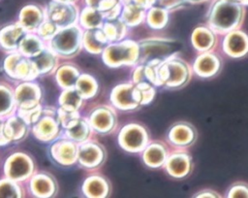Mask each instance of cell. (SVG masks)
<instances>
[{
  "label": "cell",
  "instance_id": "1",
  "mask_svg": "<svg viewBox=\"0 0 248 198\" xmlns=\"http://www.w3.org/2000/svg\"><path fill=\"white\" fill-rule=\"evenodd\" d=\"M240 9L237 5L230 2H222L215 6L212 16L214 24L220 28H230L237 22Z\"/></svg>",
  "mask_w": 248,
  "mask_h": 198
},
{
  "label": "cell",
  "instance_id": "2",
  "mask_svg": "<svg viewBox=\"0 0 248 198\" xmlns=\"http://www.w3.org/2000/svg\"><path fill=\"white\" fill-rule=\"evenodd\" d=\"M230 42V49H232L231 50H233V52H241L245 48V41L239 35H234L231 37Z\"/></svg>",
  "mask_w": 248,
  "mask_h": 198
}]
</instances>
